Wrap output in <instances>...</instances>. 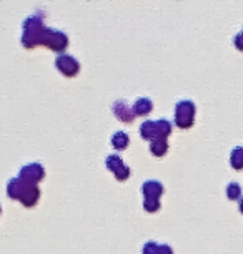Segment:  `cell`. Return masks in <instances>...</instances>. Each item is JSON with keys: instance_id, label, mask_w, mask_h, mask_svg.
<instances>
[{"instance_id": "12", "label": "cell", "mask_w": 243, "mask_h": 254, "mask_svg": "<svg viewBox=\"0 0 243 254\" xmlns=\"http://www.w3.org/2000/svg\"><path fill=\"white\" fill-rule=\"evenodd\" d=\"M128 143H130V140H128V135L125 131H118L112 136V146L115 150H125Z\"/></svg>"}, {"instance_id": "17", "label": "cell", "mask_w": 243, "mask_h": 254, "mask_svg": "<svg viewBox=\"0 0 243 254\" xmlns=\"http://www.w3.org/2000/svg\"><path fill=\"white\" fill-rule=\"evenodd\" d=\"M157 253H159V244L157 243L150 241L144 246V254H157Z\"/></svg>"}, {"instance_id": "13", "label": "cell", "mask_w": 243, "mask_h": 254, "mask_svg": "<svg viewBox=\"0 0 243 254\" xmlns=\"http://www.w3.org/2000/svg\"><path fill=\"white\" fill-rule=\"evenodd\" d=\"M230 165L235 170H242L243 168V146H237L230 155Z\"/></svg>"}, {"instance_id": "18", "label": "cell", "mask_w": 243, "mask_h": 254, "mask_svg": "<svg viewBox=\"0 0 243 254\" xmlns=\"http://www.w3.org/2000/svg\"><path fill=\"white\" fill-rule=\"evenodd\" d=\"M235 47H237L238 50L243 52V28L237 33V37H235Z\"/></svg>"}, {"instance_id": "20", "label": "cell", "mask_w": 243, "mask_h": 254, "mask_svg": "<svg viewBox=\"0 0 243 254\" xmlns=\"http://www.w3.org/2000/svg\"><path fill=\"white\" fill-rule=\"evenodd\" d=\"M240 211H242V213H243V198L240 199Z\"/></svg>"}, {"instance_id": "21", "label": "cell", "mask_w": 243, "mask_h": 254, "mask_svg": "<svg viewBox=\"0 0 243 254\" xmlns=\"http://www.w3.org/2000/svg\"><path fill=\"white\" fill-rule=\"evenodd\" d=\"M0 211H2V209H0Z\"/></svg>"}, {"instance_id": "2", "label": "cell", "mask_w": 243, "mask_h": 254, "mask_svg": "<svg viewBox=\"0 0 243 254\" xmlns=\"http://www.w3.org/2000/svg\"><path fill=\"white\" fill-rule=\"evenodd\" d=\"M44 30L45 25H44V15H42V12H37L35 15L28 17L23 22V37H22L23 47L25 49H33V47L40 45V38Z\"/></svg>"}, {"instance_id": "7", "label": "cell", "mask_w": 243, "mask_h": 254, "mask_svg": "<svg viewBox=\"0 0 243 254\" xmlns=\"http://www.w3.org/2000/svg\"><path fill=\"white\" fill-rule=\"evenodd\" d=\"M105 165L108 170L113 171V175H115V178L118 181H125L128 176H130V170H128V166L123 165L122 158L118 155H108L105 160Z\"/></svg>"}, {"instance_id": "15", "label": "cell", "mask_w": 243, "mask_h": 254, "mask_svg": "<svg viewBox=\"0 0 243 254\" xmlns=\"http://www.w3.org/2000/svg\"><path fill=\"white\" fill-rule=\"evenodd\" d=\"M227 196L230 199H238L242 196V188L238 183H230L227 186Z\"/></svg>"}, {"instance_id": "14", "label": "cell", "mask_w": 243, "mask_h": 254, "mask_svg": "<svg viewBox=\"0 0 243 254\" xmlns=\"http://www.w3.org/2000/svg\"><path fill=\"white\" fill-rule=\"evenodd\" d=\"M150 151L154 153L155 156H163L166 151H168V143L166 140H155L150 143Z\"/></svg>"}, {"instance_id": "1", "label": "cell", "mask_w": 243, "mask_h": 254, "mask_svg": "<svg viewBox=\"0 0 243 254\" xmlns=\"http://www.w3.org/2000/svg\"><path fill=\"white\" fill-rule=\"evenodd\" d=\"M7 193L12 199H18L23 206H27V208L35 206V203L39 201V196H40V191L37 188V185L23 183V181L18 178H13L8 181Z\"/></svg>"}, {"instance_id": "6", "label": "cell", "mask_w": 243, "mask_h": 254, "mask_svg": "<svg viewBox=\"0 0 243 254\" xmlns=\"http://www.w3.org/2000/svg\"><path fill=\"white\" fill-rule=\"evenodd\" d=\"M45 176V170L44 166L39 165V163H30V165H25L20 170L17 178L22 180L23 183H28V185H37L39 181L44 180Z\"/></svg>"}, {"instance_id": "4", "label": "cell", "mask_w": 243, "mask_h": 254, "mask_svg": "<svg viewBox=\"0 0 243 254\" xmlns=\"http://www.w3.org/2000/svg\"><path fill=\"white\" fill-rule=\"evenodd\" d=\"M195 122V105L192 100H182L175 107V123L178 128L187 130Z\"/></svg>"}, {"instance_id": "10", "label": "cell", "mask_w": 243, "mask_h": 254, "mask_svg": "<svg viewBox=\"0 0 243 254\" xmlns=\"http://www.w3.org/2000/svg\"><path fill=\"white\" fill-rule=\"evenodd\" d=\"M112 110H113V113H115V117L118 120H122V122H125V123H132L133 118H135L132 108H128L125 105V102H115Z\"/></svg>"}, {"instance_id": "9", "label": "cell", "mask_w": 243, "mask_h": 254, "mask_svg": "<svg viewBox=\"0 0 243 254\" xmlns=\"http://www.w3.org/2000/svg\"><path fill=\"white\" fill-rule=\"evenodd\" d=\"M142 193H144L145 199L160 201V196L163 194V186H162V183H159L157 180L145 181L144 186H142Z\"/></svg>"}, {"instance_id": "5", "label": "cell", "mask_w": 243, "mask_h": 254, "mask_svg": "<svg viewBox=\"0 0 243 254\" xmlns=\"http://www.w3.org/2000/svg\"><path fill=\"white\" fill-rule=\"evenodd\" d=\"M40 45L49 47V49L55 52H64L67 49V45H69V38H67L64 32L45 27V30L42 33V38H40Z\"/></svg>"}, {"instance_id": "19", "label": "cell", "mask_w": 243, "mask_h": 254, "mask_svg": "<svg viewBox=\"0 0 243 254\" xmlns=\"http://www.w3.org/2000/svg\"><path fill=\"white\" fill-rule=\"evenodd\" d=\"M157 254H173V251H171L168 244H159V253Z\"/></svg>"}, {"instance_id": "8", "label": "cell", "mask_w": 243, "mask_h": 254, "mask_svg": "<svg viewBox=\"0 0 243 254\" xmlns=\"http://www.w3.org/2000/svg\"><path fill=\"white\" fill-rule=\"evenodd\" d=\"M55 66L59 68L65 76H75L80 71V64L79 60H75L70 55H60L55 60Z\"/></svg>"}, {"instance_id": "3", "label": "cell", "mask_w": 243, "mask_h": 254, "mask_svg": "<svg viewBox=\"0 0 243 254\" xmlns=\"http://www.w3.org/2000/svg\"><path fill=\"white\" fill-rule=\"evenodd\" d=\"M171 133V125L170 122L166 120H155V122H144L140 127V135L144 140H150V141H155V140H166Z\"/></svg>"}, {"instance_id": "16", "label": "cell", "mask_w": 243, "mask_h": 254, "mask_svg": "<svg viewBox=\"0 0 243 254\" xmlns=\"http://www.w3.org/2000/svg\"><path fill=\"white\" fill-rule=\"evenodd\" d=\"M144 208H145L147 211H150V213H155V211L160 208V201H155V199H145Z\"/></svg>"}, {"instance_id": "11", "label": "cell", "mask_w": 243, "mask_h": 254, "mask_svg": "<svg viewBox=\"0 0 243 254\" xmlns=\"http://www.w3.org/2000/svg\"><path fill=\"white\" fill-rule=\"evenodd\" d=\"M154 108V103H152L150 98H138L132 107L133 115H138V117H144V115H149Z\"/></svg>"}]
</instances>
